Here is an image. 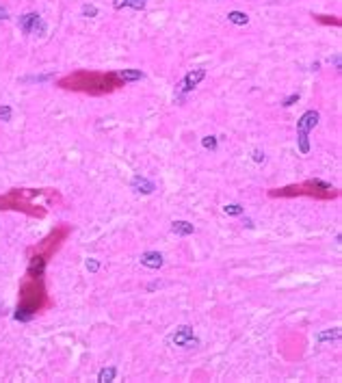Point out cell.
I'll list each match as a JSON object with an SVG mask.
<instances>
[{
	"label": "cell",
	"mask_w": 342,
	"mask_h": 383,
	"mask_svg": "<svg viewBox=\"0 0 342 383\" xmlns=\"http://www.w3.org/2000/svg\"><path fill=\"white\" fill-rule=\"evenodd\" d=\"M59 87L65 91H78V93H89V95H107L124 87V80L119 74L113 72H89V69H80V72L67 74L59 80Z\"/></svg>",
	"instance_id": "1"
},
{
	"label": "cell",
	"mask_w": 342,
	"mask_h": 383,
	"mask_svg": "<svg viewBox=\"0 0 342 383\" xmlns=\"http://www.w3.org/2000/svg\"><path fill=\"white\" fill-rule=\"evenodd\" d=\"M57 191H37V189H13L7 195H0V210H18L28 216L43 219L48 214L46 204H39V199H57Z\"/></svg>",
	"instance_id": "2"
},
{
	"label": "cell",
	"mask_w": 342,
	"mask_h": 383,
	"mask_svg": "<svg viewBox=\"0 0 342 383\" xmlns=\"http://www.w3.org/2000/svg\"><path fill=\"white\" fill-rule=\"evenodd\" d=\"M48 305H50V301H48L42 277H28L20 286V305L16 310V320L28 322L37 312H42Z\"/></svg>",
	"instance_id": "3"
},
{
	"label": "cell",
	"mask_w": 342,
	"mask_h": 383,
	"mask_svg": "<svg viewBox=\"0 0 342 383\" xmlns=\"http://www.w3.org/2000/svg\"><path fill=\"white\" fill-rule=\"evenodd\" d=\"M301 195L329 201V199L340 197V191L336 186L323 182V180H308V182H301V184H290V186L269 191V197H301Z\"/></svg>",
	"instance_id": "4"
},
{
	"label": "cell",
	"mask_w": 342,
	"mask_h": 383,
	"mask_svg": "<svg viewBox=\"0 0 342 383\" xmlns=\"http://www.w3.org/2000/svg\"><path fill=\"white\" fill-rule=\"evenodd\" d=\"M69 236V225H59V228H54L46 238L42 240V243H37V247H33L31 251H28V255L31 254H39L43 255L46 260H50L54 254L59 251V247L65 243V238Z\"/></svg>",
	"instance_id": "5"
},
{
	"label": "cell",
	"mask_w": 342,
	"mask_h": 383,
	"mask_svg": "<svg viewBox=\"0 0 342 383\" xmlns=\"http://www.w3.org/2000/svg\"><path fill=\"white\" fill-rule=\"evenodd\" d=\"M204 76H206V69H204V67L191 69L187 76L182 78V83H180L178 91H180V93H187V91H191V89H195V87H197V85L204 80Z\"/></svg>",
	"instance_id": "6"
},
{
	"label": "cell",
	"mask_w": 342,
	"mask_h": 383,
	"mask_svg": "<svg viewBox=\"0 0 342 383\" xmlns=\"http://www.w3.org/2000/svg\"><path fill=\"white\" fill-rule=\"evenodd\" d=\"M20 26H22V31L24 33H43L46 31V26L42 24V18L37 16V13H26V16H22L20 18Z\"/></svg>",
	"instance_id": "7"
},
{
	"label": "cell",
	"mask_w": 342,
	"mask_h": 383,
	"mask_svg": "<svg viewBox=\"0 0 342 383\" xmlns=\"http://www.w3.org/2000/svg\"><path fill=\"white\" fill-rule=\"evenodd\" d=\"M319 119H321V115L316 113V110H308V113H303L299 117V122H297V132H308L310 134V130L316 128Z\"/></svg>",
	"instance_id": "8"
},
{
	"label": "cell",
	"mask_w": 342,
	"mask_h": 383,
	"mask_svg": "<svg viewBox=\"0 0 342 383\" xmlns=\"http://www.w3.org/2000/svg\"><path fill=\"white\" fill-rule=\"evenodd\" d=\"M46 258L39 254H31V262H28V277H42L46 271Z\"/></svg>",
	"instance_id": "9"
},
{
	"label": "cell",
	"mask_w": 342,
	"mask_h": 383,
	"mask_svg": "<svg viewBox=\"0 0 342 383\" xmlns=\"http://www.w3.org/2000/svg\"><path fill=\"white\" fill-rule=\"evenodd\" d=\"M173 342L180 346H195L197 340L193 338V329L191 327H180V331L173 336Z\"/></svg>",
	"instance_id": "10"
},
{
	"label": "cell",
	"mask_w": 342,
	"mask_h": 383,
	"mask_svg": "<svg viewBox=\"0 0 342 383\" xmlns=\"http://www.w3.org/2000/svg\"><path fill=\"white\" fill-rule=\"evenodd\" d=\"M141 264L148 266V269H160V266H163V255H160L158 251H145V254L141 255Z\"/></svg>",
	"instance_id": "11"
},
{
	"label": "cell",
	"mask_w": 342,
	"mask_h": 383,
	"mask_svg": "<svg viewBox=\"0 0 342 383\" xmlns=\"http://www.w3.org/2000/svg\"><path fill=\"white\" fill-rule=\"evenodd\" d=\"M132 189L137 191V193L150 195V193H154V182H150V180L141 178V175H134V178H132Z\"/></svg>",
	"instance_id": "12"
},
{
	"label": "cell",
	"mask_w": 342,
	"mask_h": 383,
	"mask_svg": "<svg viewBox=\"0 0 342 383\" xmlns=\"http://www.w3.org/2000/svg\"><path fill=\"white\" fill-rule=\"evenodd\" d=\"M171 232L178 234V236H189V234L195 232V228H193V223H189V221H173V223H171Z\"/></svg>",
	"instance_id": "13"
},
{
	"label": "cell",
	"mask_w": 342,
	"mask_h": 383,
	"mask_svg": "<svg viewBox=\"0 0 342 383\" xmlns=\"http://www.w3.org/2000/svg\"><path fill=\"white\" fill-rule=\"evenodd\" d=\"M113 7L115 9H124V7H130V9H145V0H113Z\"/></svg>",
	"instance_id": "14"
},
{
	"label": "cell",
	"mask_w": 342,
	"mask_h": 383,
	"mask_svg": "<svg viewBox=\"0 0 342 383\" xmlns=\"http://www.w3.org/2000/svg\"><path fill=\"white\" fill-rule=\"evenodd\" d=\"M119 78H122L124 83H132V80L143 78V72H141V69H124V72H119Z\"/></svg>",
	"instance_id": "15"
},
{
	"label": "cell",
	"mask_w": 342,
	"mask_h": 383,
	"mask_svg": "<svg viewBox=\"0 0 342 383\" xmlns=\"http://www.w3.org/2000/svg\"><path fill=\"white\" fill-rule=\"evenodd\" d=\"M228 20H230L232 24H236V26H245V24L249 22L247 13H240V11H230V13H228Z\"/></svg>",
	"instance_id": "16"
},
{
	"label": "cell",
	"mask_w": 342,
	"mask_h": 383,
	"mask_svg": "<svg viewBox=\"0 0 342 383\" xmlns=\"http://www.w3.org/2000/svg\"><path fill=\"white\" fill-rule=\"evenodd\" d=\"M115 375H117V370H115V368H104V370H100L98 381L100 383H108V381L115 379Z\"/></svg>",
	"instance_id": "17"
},
{
	"label": "cell",
	"mask_w": 342,
	"mask_h": 383,
	"mask_svg": "<svg viewBox=\"0 0 342 383\" xmlns=\"http://www.w3.org/2000/svg\"><path fill=\"white\" fill-rule=\"evenodd\" d=\"M297 139H299V149H301V154H308V152H310L308 132H297Z\"/></svg>",
	"instance_id": "18"
},
{
	"label": "cell",
	"mask_w": 342,
	"mask_h": 383,
	"mask_svg": "<svg viewBox=\"0 0 342 383\" xmlns=\"http://www.w3.org/2000/svg\"><path fill=\"white\" fill-rule=\"evenodd\" d=\"M342 336L340 329H334V331H325V334H319V342H327V340H338Z\"/></svg>",
	"instance_id": "19"
},
{
	"label": "cell",
	"mask_w": 342,
	"mask_h": 383,
	"mask_svg": "<svg viewBox=\"0 0 342 383\" xmlns=\"http://www.w3.org/2000/svg\"><path fill=\"white\" fill-rule=\"evenodd\" d=\"M223 213L225 214H232V216H240V214H243V206H240V204H228L223 208Z\"/></svg>",
	"instance_id": "20"
},
{
	"label": "cell",
	"mask_w": 342,
	"mask_h": 383,
	"mask_svg": "<svg viewBox=\"0 0 342 383\" xmlns=\"http://www.w3.org/2000/svg\"><path fill=\"white\" fill-rule=\"evenodd\" d=\"M314 20L316 22H321V24H334V26H340V18H334V16H314Z\"/></svg>",
	"instance_id": "21"
},
{
	"label": "cell",
	"mask_w": 342,
	"mask_h": 383,
	"mask_svg": "<svg viewBox=\"0 0 342 383\" xmlns=\"http://www.w3.org/2000/svg\"><path fill=\"white\" fill-rule=\"evenodd\" d=\"M202 145L206 149H217V137H204L202 139Z\"/></svg>",
	"instance_id": "22"
},
{
	"label": "cell",
	"mask_w": 342,
	"mask_h": 383,
	"mask_svg": "<svg viewBox=\"0 0 342 383\" xmlns=\"http://www.w3.org/2000/svg\"><path fill=\"white\" fill-rule=\"evenodd\" d=\"M83 16H87V18H95V16H98V9H95L93 4H85V7H83Z\"/></svg>",
	"instance_id": "23"
},
{
	"label": "cell",
	"mask_w": 342,
	"mask_h": 383,
	"mask_svg": "<svg viewBox=\"0 0 342 383\" xmlns=\"http://www.w3.org/2000/svg\"><path fill=\"white\" fill-rule=\"evenodd\" d=\"M9 119H11V108L0 106V122H9Z\"/></svg>",
	"instance_id": "24"
},
{
	"label": "cell",
	"mask_w": 342,
	"mask_h": 383,
	"mask_svg": "<svg viewBox=\"0 0 342 383\" xmlns=\"http://www.w3.org/2000/svg\"><path fill=\"white\" fill-rule=\"evenodd\" d=\"M299 100V93H293V95H288V98L284 100V106H293V104Z\"/></svg>",
	"instance_id": "25"
},
{
	"label": "cell",
	"mask_w": 342,
	"mask_h": 383,
	"mask_svg": "<svg viewBox=\"0 0 342 383\" xmlns=\"http://www.w3.org/2000/svg\"><path fill=\"white\" fill-rule=\"evenodd\" d=\"M98 269H100V262H98V260H89V262H87V271H91V273H95Z\"/></svg>",
	"instance_id": "26"
},
{
	"label": "cell",
	"mask_w": 342,
	"mask_h": 383,
	"mask_svg": "<svg viewBox=\"0 0 342 383\" xmlns=\"http://www.w3.org/2000/svg\"><path fill=\"white\" fill-rule=\"evenodd\" d=\"M254 160H256V163H262V160H264V154L260 152V149H254Z\"/></svg>",
	"instance_id": "27"
},
{
	"label": "cell",
	"mask_w": 342,
	"mask_h": 383,
	"mask_svg": "<svg viewBox=\"0 0 342 383\" xmlns=\"http://www.w3.org/2000/svg\"><path fill=\"white\" fill-rule=\"evenodd\" d=\"M4 18H7V9L0 7V20H4Z\"/></svg>",
	"instance_id": "28"
}]
</instances>
